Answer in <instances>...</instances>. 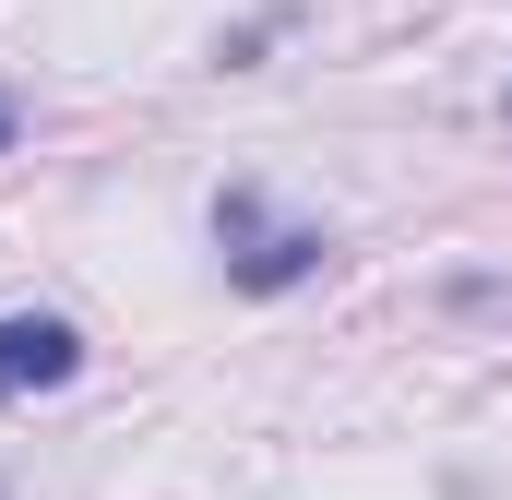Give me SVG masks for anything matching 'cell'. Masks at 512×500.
Here are the masks:
<instances>
[{
  "label": "cell",
  "instance_id": "cell-1",
  "mask_svg": "<svg viewBox=\"0 0 512 500\" xmlns=\"http://www.w3.org/2000/svg\"><path fill=\"white\" fill-rule=\"evenodd\" d=\"M215 250H227V286L274 298V286H310L334 239H322V227H274L262 191H215Z\"/></svg>",
  "mask_w": 512,
  "mask_h": 500
},
{
  "label": "cell",
  "instance_id": "cell-2",
  "mask_svg": "<svg viewBox=\"0 0 512 500\" xmlns=\"http://www.w3.org/2000/svg\"><path fill=\"white\" fill-rule=\"evenodd\" d=\"M72 370H84V334H72V322H48V310H12V322H0V405L60 393Z\"/></svg>",
  "mask_w": 512,
  "mask_h": 500
},
{
  "label": "cell",
  "instance_id": "cell-3",
  "mask_svg": "<svg viewBox=\"0 0 512 500\" xmlns=\"http://www.w3.org/2000/svg\"><path fill=\"white\" fill-rule=\"evenodd\" d=\"M12 131H24V108H12V96H0V155H12Z\"/></svg>",
  "mask_w": 512,
  "mask_h": 500
}]
</instances>
